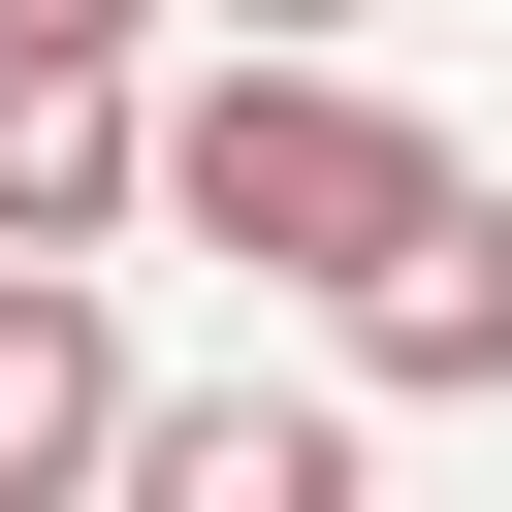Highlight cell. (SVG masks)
I'll return each mask as SVG.
<instances>
[{"mask_svg": "<svg viewBox=\"0 0 512 512\" xmlns=\"http://www.w3.org/2000/svg\"><path fill=\"white\" fill-rule=\"evenodd\" d=\"M448 192H480V160H448L416 96L288 64V32H256V64H224L192 128H160V224H192V256H256V288H384V256H416Z\"/></svg>", "mask_w": 512, "mask_h": 512, "instance_id": "obj_1", "label": "cell"}, {"mask_svg": "<svg viewBox=\"0 0 512 512\" xmlns=\"http://www.w3.org/2000/svg\"><path fill=\"white\" fill-rule=\"evenodd\" d=\"M320 320H352L384 416H480V384H512V192H448V224H416L384 288H320Z\"/></svg>", "mask_w": 512, "mask_h": 512, "instance_id": "obj_2", "label": "cell"}, {"mask_svg": "<svg viewBox=\"0 0 512 512\" xmlns=\"http://www.w3.org/2000/svg\"><path fill=\"white\" fill-rule=\"evenodd\" d=\"M96 512H352V384H160Z\"/></svg>", "mask_w": 512, "mask_h": 512, "instance_id": "obj_3", "label": "cell"}, {"mask_svg": "<svg viewBox=\"0 0 512 512\" xmlns=\"http://www.w3.org/2000/svg\"><path fill=\"white\" fill-rule=\"evenodd\" d=\"M128 416H160V384L96 352V288H64V256H0V512H64V480H128Z\"/></svg>", "mask_w": 512, "mask_h": 512, "instance_id": "obj_4", "label": "cell"}, {"mask_svg": "<svg viewBox=\"0 0 512 512\" xmlns=\"http://www.w3.org/2000/svg\"><path fill=\"white\" fill-rule=\"evenodd\" d=\"M160 192V128H128V64H0V256H96Z\"/></svg>", "mask_w": 512, "mask_h": 512, "instance_id": "obj_5", "label": "cell"}, {"mask_svg": "<svg viewBox=\"0 0 512 512\" xmlns=\"http://www.w3.org/2000/svg\"><path fill=\"white\" fill-rule=\"evenodd\" d=\"M128 32H160V0H0V64H128Z\"/></svg>", "mask_w": 512, "mask_h": 512, "instance_id": "obj_6", "label": "cell"}, {"mask_svg": "<svg viewBox=\"0 0 512 512\" xmlns=\"http://www.w3.org/2000/svg\"><path fill=\"white\" fill-rule=\"evenodd\" d=\"M224 32H288V64H320V32H352V0H224Z\"/></svg>", "mask_w": 512, "mask_h": 512, "instance_id": "obj_7", "label": "cell"}]
</instances>
